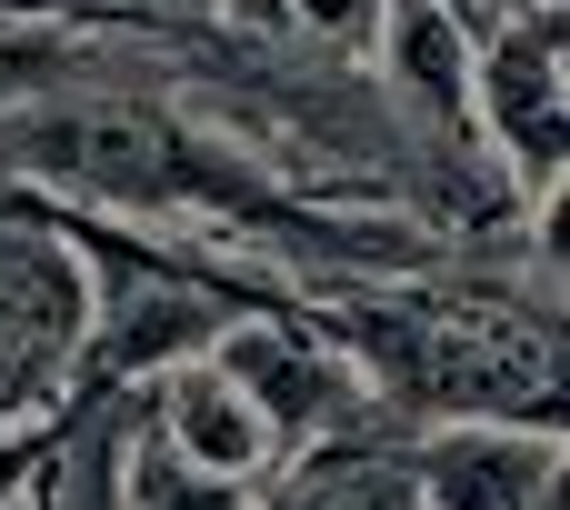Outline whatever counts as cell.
Masks as SVG:
<instances>
[{
  "instance_id": "6da1fadb",
  "label": "cell",
  "mask_w": 570,
  "mask_h": 510,
  "mask_svg": "<svg viewBox=\"0 0 570 510\" xmlns=\"http://www.w3.org/2000/svg\"><path fill=\"white\" fill-rule=\"evenodd\" d=\"M311 321L401 431L561 421V210H521V231L471 241L431 271L321 291Z\"/></svg>"
},
{
  "instance_id": "7a4b0ae2",
  "label": "cell",
  "mask_w": 570,
  "mask_h": 510,
  "mask_svg": "<svg viewBox=\"0 0 570 510\" xmlns=\"http://www.w3.org/2000/svg\"><path fill=\"white\" fill-rule=\"evenodd\" d=\"M80 331H90V271L60 210L0 190V431H30L80 391Z\"/></svg>"
},
{
  "instance_id": "3957f363",
  "label": "cell",
  "mask_w": 570,
  "mask_h": 510,
  "mask_svg": "<svg viewBox=\"0 0 570 510\" xmlns=\"http://www.w3.org/2000/svg\"><path fill=\"white\" fill-rule=\"evenodd\" d=\"M471 130L481 160L501 170V190L521 210H561V170H570V80H561V0L501 20L471 50Z\"/></svg>"
},
{
  "instance_id": "277c9868",
  "label": "cell",
  "mask_w": 570,
  "mask_h": 510,
  "mask_svg": "<svg viewBox=\"0 0 570 510\" xmlns=\"http://www.w3.org/2000/svg\"><path fill=\"white\" fill-rule=\"evenodd\" d=\"M210 361H220V371L250 391V411H261V431H271V451H281V461L381 411V401L361 391V371L341 361V341L311 321V301H281V311H240V321L210 341ZM281 461H271V471H281Z\"/></svg>"
},
{
  "instance_id": "5b68a950",
  "label": "cell",
  "mask_w": 570,
  "mask_h": 510,
  "mask_svg": "<svg viewBox=\"0 0 570 510\" xmlns=\"http://www.w3.org/2000/svg\"><path fill=\"white\" fill-rule=\"evenodd\" d=\"M411 481L421 510H561V421H431Z\"/></svg>"
},
{
  "instance_id": "8992f818",
  "label": "cell",
  "mask_w": 570,
  "mask_h": 510,
  "mask_svg": "<svg viewBox=\"0 0 570 510\" xmlns=\"http://www.w3.org/2000/svg\"><path fill=\"white\" fill-rule=\"evenodd\" d=\"M140 401V421L190 461V471H210V481H240V491H261L271 481V431H261V411H250V391L200 351V361H170L160 381H140L130 391Z\"/></svg>"
},
{
  "instance_id": "52a82bcc",
  "label": "cell",
  "mask_w": 570,
  "mask_h": 510,
  "mask_svg": "<svg viewBox=\"0 0 570 510\" xmlns=\"http://www.w3.org/2000/svg\"><path fill=\"white\" fill-rule=\"evenodd\" d=\"M250 510H421L411 431H401L391 411H371V421H351V431L291 451V461L250 491Z\"/></svg>"
},
{
  "instance_id": "ba28073f",
  "label": "cell",
  "mask_w": 570,
  "mask_h": 510,
  "mask_svg": "<svg viewBox=\"0 0 570 510\" xmlns=\"http://www.w3.org/2000/svg\"><path fill=\"white\" fill-rule=\"evenodd\" d=\"M120 510H250V491L190 471V461L140 421V401L120 391Z\"/></svg>"
},
{
  "instance_id": "9c48e42d",
  "label": "cell",
  "mask_w": 570,
  "mask_h": 510,
  "mask_svg": "<svg viewBox=\"0 0 570 510\" xmlns=\"http://www.w3.org/2000/svg\"><path fill=\"white\" fill-rule=\"evenodd\" d=\"M250 30H281V40H311L331 60H361L371 30H381V0H261Z\"/></svg>"
},
{
  "instance_id": "30bf717a",
  "label": "cell",
  "mask_w": 570,
  "mask_h": 510,
  "mask_svg": "<svg viewBox=\"0 0 570 510\" xmlns=\"http://www.w3.org/2000/svg\"><path fill=\"white\" fill-rule=\"evenodd\" d=\"M40 431H50V421H30V431H0V510H20V491H30V461H40Z\"/></svg>"
},
{
  "instance_id": "8fae6325",
  "label": "cell",
  "mask_w": 570,
  "mask_h": 510,
  "mask_svg": "<svg viewBox=\"0 0 570 510\" xmlns=\"http://www.w3.org/2000/svg\"><path fill=\"white\" fill-rule=\"evenodd\" d=\"M441 10H451V20H461L471 40H491L501 20H521V10H551V0H441Z\"/></svg>"
}]
</instances>
